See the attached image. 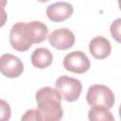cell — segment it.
<instances>
[{"label": "cell", "instance_id": "1", "mask_svg": "<svg viewBox=\"0 0 121 121\" xmlns=\"http://www.w3.org/2000/svg\"><path fill=\"white\" fill-rule=\"evenodd\" d=\"M37 110L42 121H60L63 116L61 95L56 88L43 87L36 92Z\"/></svg>", "mask_w": 121, "mask_h": 121}, {"label": "cell", "instance_id": "2", "mask_svg": "<svg viewBox=\"0 0 121 121\" xmlns=\"http://www.w3.org/2000/svg\"><path fill=\"white\" fill-rule=\"evenodd\" d=\"M86 100L88 104L93 107L98 106L111 109L114 104V95L108 86L95 84L89 87L86 95Z\"/></svg>", "mask_w": 121, "mask_h": 121}, {"label": "cell", "instance_id": "3", "mask_svg": "<svg viewBox=\"0 0 121 121\" xmlns=\"http://www.w3.org/2000/svg\"><path fill=\"white\" fill-rule=\"evenodd\" d=\"M55 87L61 97L68 102L78 100L82 91L81 82L78 79L68 76H60L58 78L55 82Z\"/></svg>", "mask_w": 121, "mask_h": 121}, {"label": "cell", "instance_id": "4", "mask_svg": "<svg viewBox=\"0 0 121 121\" xmlns=\"http://www.w3.org/2000/svg\"><path fill=\"white\" fill-rule=\"evenodd\" d=\"M9 43L13 49L25 52L33 44L28 34L26 23L18 22L14 24L9 32Z\"/></svg>", "mask_w": 121, "mask_h": 121}, {"label": "cell", "instance_id": "5", "mask_svg": "<svg viewBox=\"0 0 121 121\" xmlns=\"http://www.w3.org/2000/svg\"><path fill=\"white\" fill-rule=\"evenodd\" d=\"M63 67L76 74H83L90 69L91 62L88 57L81 51H72L65 55L63 59Z\"/></svg>", "mask_w": 121, "mask_h": 121}, {"label": "cell", "instance_id": "6", "mask_svg": "<svg viewBox=\"0 0 121 121\" xmlns=\"http://www.w3.org/2000/svg\"><path fill=\"white\" fill-rule=\"evenodd\" d=\"M48 42L51 46L59 50H66L71 48L75 43L74 33L65 27L53 30L48 36Z\"/></svg>", "mask_w": 121, "mask_h": 121}, {"label": "cell", "instance_id": "7", "mask_svg": "<svg viewBox=\"0 0 121 121\" xmlns=\"http://www.w3.org/2000/svg\"><path fill=\"white\" fill-rule=\"evenodd\" d=\"M1 73L9 78H18L24 71V64L22 60L12 54H3L0 58Z\"/></svg>", "mask_w": 121, "mask_h": 121}, {"label": "cell", "instance_id": "8", "mask_svg": "<svg viewBox=\"0 0 121 121\" xmlns=\"http://www.w3.org/2000/svg\"><path fill=\"white\" fill-rule=\"evenodd\" d=\"M73 6L68 2H56L50 4L46 9V15L53 22H62L73 14Z\"/></svg>", "mask_w": 121, "mask_h": 121}, {"label": "cell", "instance_id": "9", "mask_svg": "<svg viewBox=\"0 0 121 121\" xmlns=\"http://www.w3.org/2000/svg\"><path fill=\"white\" fill-rule=\"evenodd\" d=\"M89 51L92 56L97 60H103L110 56L112 45L108 39L103 36L93 38L89 43Z\"/></svg>", "mask_w": 121, "mask_h": 121}, {"label": "cell", "instance_id": "10", "mask_svg": "<svg viewBox=\"0 0 121 121\" xmlns=\"http://www.w3.org/2000/svg\"><path fill=\"white\" fill-rule=\"evenodd\" d=\"M26 26L32 43H40L47 38L48 28L45 24L40 21H32L26 23Z\"/></svg>", "mask_w": 121, "mask_h": 121}, {"label": "cell", "instance_id": "11", "mask_svg": "<svg viewBox=\"0 0 121 121\" xmlns=\"http://www.w3.org/2000/svg\"><path fill=\"white\" fill-rule=\"evenodd\" d=\"M53 60V55L49 49L45 47H39L35 49L31 54V62L33 66L43 69L48 67Z\"/></svg>", "mask_w": 121, "mask_h": 121}, {"label": "cell", "instance_id": "12", "mask_svg": "<svg viewBox=\"0 0 121 121\" xmlns=\"http://www.w3.org/2000/svg\"><path fill=\"white\" fill-rule=\"evenodd\" d=\"M89 121H115L113 115L105 107L95 106L88 112Z\"/></svg>", "mask_w": 121, "mask_h": 121}, {"label": "cell", "instance_id": "13", "mask_svg": "<svg viewBox=\"0 0 121 121\" xmlns=\"http://www.w3.org/2000/svg\"><path fill=\"white\" fill-rule=\"evenodd\" d=\"M110 31H111V35L112 36V38L121 43V18H117L115 19L110 26Z\"/></svg>", "mask_w": 121, "mask_h": 121}, {"label": "cell", "instance_id": "14", "mask_svg": "<svg viewBox=\"0 0 121 121\" xmlns=\"http://www.w3.org/2000/svg\"><path fill=\"white\" fill-rule=\"evenodd\" d=\"M21 121H42L38 110L30 109L27 110L22 116Z\"/></svg>", "mask_w": 121, "mask_h": 121}, {"label": "cell", "instance_id": "15", "mask_svg": "<svg viewBox=\"0 0 121 121\" xmlns=\"http://www.w3.org/2000/svg\"><path fill=\"white\" fill-rule=\"evenodd\" d=\"M10 107L5 100H1V121H8L10 118Z\"/></svg>", "mask_w": 121, "mask_h": 121}, {"label": "cell", "instance_id": "16", "mask_svg": "<svg viewBox=\"0 0 121 121\" xmlns=\"http://www.w3.org/2000/svg\"><path fill=\"white\" fill-rule=\"evenodd\" d=\"M119 116H120V119H121V104L119 106Z\"/></svg>", "mask_w": 121, "mask_h": 121}, {"label": "cell", "instance_id": "17", "mask_svg": "<svg viewBox=\"0 0 121 121\" xmlns=\"http://www.w3.org/2000/svg\"><path fill=\"white\" fill-rule=\"evenodd\" d=\"M118 5H119V8H120V9H121V0L118 1Z\"/></svg>", "mask_w": 121, "mask_h": 121}]
</instances>
